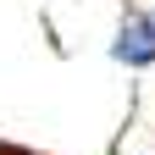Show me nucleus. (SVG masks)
Wrapping results in <instances>:
<instances>
[{"mask_svg": "<svg viewBox=\"0 0 155 155\" xmlns=\"http://www.w3.org/2000/svg\"><path fill=\"white\" fill-rule=\"evenodd\" d=\"M111 61L127 72H150L155 67V6H127L122 22L111 33Z\"/></svg>", "mask_w": 155, "mask_h": 155, "instance_id": "obj_1", "label": "nucleus"}, {"mask_svg": "<svg viewBox=\"0 0 155 155\" xmlns=\"http://www.w3.org/2000/svg\"><path fill=\"white\" fill-rule=\"evenodd\" d=\"M0 155H39V150H28V144H6V139H0Z\"/></svg>", "mask_w": 155, "mask_h": 155, "instance_id": "obj_2", "label": "nucleus"}]
</instances>
